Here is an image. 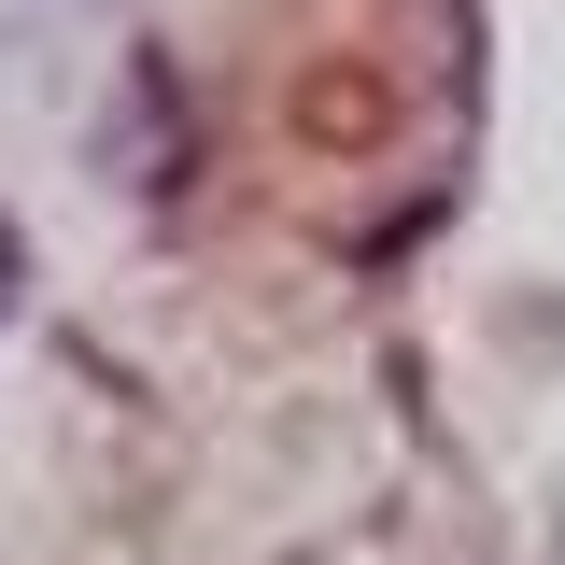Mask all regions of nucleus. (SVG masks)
Masks as SVG:
<instances>
[{"mask_svg": "<svg viewBox=\"0 0 565 565\" xmlns=\"http://www.w3.org/2000/svg\"><path fill=\"white\" fill-rule=\"evenodd\" d=\"M0 297H14V255H0Z\"/></svg>", "mask_w": 565, "mask_h": 565, "instance_id": "1", "label": "nucleus"}]
</instances>
